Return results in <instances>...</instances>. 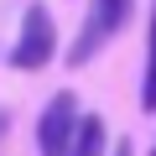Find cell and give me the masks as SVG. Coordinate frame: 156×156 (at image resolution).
Returning <instances> with one entry per match:
<instances>
[{
    "label": "cell",
    "instance_id": "cell-1",
    "mask_svg": "<svg viewBox=\"0 0 156 156\" xmlns=\"http://www.w3.org/2000/svg\"><path fill=\"white\" fill-rule=\"evenodd\" d=\"M52 57H57V21H52V11L37 0V5H26V16H21L16 47H11V68L37 73V68H47Z\"/></svg>",
    "mask_w": 156,
    "mask_h": 156
},
{
    "label": "cell",
    "instance_id": "cell-2",
    "mask_svg": "<svg viewBox=\"0 0 156 156\" xmlns=\"http://www.w3.org/2000/svg\"><path fill=\"white\" fill-rule=\"evenodd\" d=\"M130 21V0H89V16H83V31H78V42L68 47V62L83 68L104 42L120 37V26Z\"/></svg>",
    "mask_w": 156,
    "mask_h": 156
},
{
    "label": "cell",
    "instance_id": "cell-3",
    "mask_svg": "<svg viewBox=\"0 0 156 156\" xmlns=\"http://www.w3.org/2000/svg\"><path fill=\"white\" fill-rule=\"evenodd\" d=\"M78 94L73 89H62V94H52L47 99V109H42V120H37V151L42 156H68V146H73V130H78Z\"/></svg>",
    "mask_w": 156,
    "mask_h": 156
},
{
    "label": "cell",
    "instance_id": "cell-4",
    "mask_svg": "<svg viewBox=\"0 0 156 156\" xmlns=\"http://www.w3.org/2000/svg\"><path fill=\"white\" fill-rule=\"evenodd\" d=\"M109 135H104V120L99 115H78V130H73V146L68 156H104Z\"/></svg>",
    "mask_w": 156,
    "mask_h": 156
},
{
    "label": "cell",
    "instance_id": "cell-5",
    "mask_svg": "<svg viewBox=\"0 0 156 156\" xmlns=\"http://www.w3.org/2000/svg\"><path fill=\"white\" fill-rule=\"evenodd\" d=\"M140 109L156 115V5H151V26H146V78H140Z\"/></svg>",
    "mask_w": 156,
    "mask_h": 156
},
{
    "label": "cell",
    "instance_id": "cell-6",
    "mask_svg": "<svg viewBox=\"0 0 156 156\" xmlns=\"http://www.w3.org/2000/svg\"><path fill=\"white\" fill-rule=\"evenodd\" d=\"M115 156H130V140H120V146H115Z\"/></svg>",
    "mask_w": 156,
    "mask_h": 156
},
{
    "label": "cell",
    "instance_id": "cell-7",
    "mask_svg": "<svg viewBox=\"0 0 156 156\" xmlns=\"http://www.w3.org/2000/svg\"><path fill=\"white\" fill-rule=\"evenodd\" d=\"M0 135H5V109H0Z\"/></svg>",
    "mask_w": 156,
    "mask_h": 156
},
{
    "label": "cell",
    "instance_id": "cell-8",
    "mask_svg": "<svg viewBox=\"0 0 156 156\" xmlns=\"http://www.w3.org/2000/svg\"><path fill=\"white\" fill-rule=\"evenodd\" d=\"M151 156H156V146H151Z\"/></svg>",
    "mask_w": 156,
    "mask_h": 156
}]
</instances>
